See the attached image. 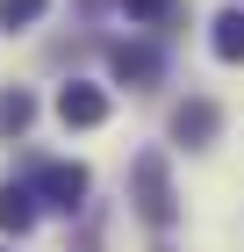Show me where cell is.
I'll use <instances>...</instances> for the list:
<instances>
[{"instance_id": "1", "label": "cell", "mask_w": 244, "mask_h": 252, "mask_svg": "<svg viewBox=\"0 0 244 252\" xmlns=\"http://www.w3.org/2000/svg\"><path fill=\"white\" fill-rule=\"evenodd\" d=\"M130 202H136V216H144L151 231H172V180H165V152H136V166H130Z\"/></svg>"}, {"instance_id": "2", "label": "cell", "mask_w": 244, "mask_h": 252, "mask_svg": "<svg viewBox=\"0 0 244 252\" xmlns=\"http://www.w3.org/2000/svg\"><path fill=\"white\" fill-rule=\"evenodd\" d=\"M29 188H36V202L43 209H86V188H94V180H86V166H65V158H51V166H36V173H29Z\"/></svg>"}, {"instance_id": "3", "label": "cell", "mask_w": 244, "mask_h": 252, "mask_svg": "<svg viewBox=\"0 0 244 252\" xmlns=\"http://www.w3.org/2000/svg\"><path fill=\"white\" fill-rule=\"evenodd\" d=\"M57 123H65V130H101V123H108V94L86 87V79L57 87Z\"/></svg>"}, {"instance_id": "4", "label": "cell", "mask_w": 244, "mask_h": 252, "mask_svg": "<svg viewBox=\"0 0 244 252\" xmlns=\"http://www.w3.org/2000/svg\"><path fill=\"white\" fill-rule=\"evenodd\" d=\"M108 72L122 87H158L165 79V58L151 51V43H108Z\"/></svg>"}, {"instance_id": "5", "label": "cell", "mask_w": 244, "mask_h": 252, "mask_svg": "<svg viewBox=\"0 0 244 252\" xmlns=\"http://www.w3.org/2000/svg\"><path fill=\"white\" fill-rule=\"evenodd\" d=\"M216 130H223V108H216V101H180V108H172V137H180V144H187V152H201V144H216Z\"/></svg>"}, {"instance_id": "6", "label": "cell", "mask_w": 244, "mask_h": 252, "mask_svg": "<svg viewBox=\"0 0 244 252\" xmlns=\"http://www.w3.org/2000/svg\"><path fill=\"white\" fill-rule=\"evenodd\" d=\"M36 188H29V180H0V231L7 238H29L36 231Z\"/></svg>"}, {"instance_id": "7", "label": "cell", "mask_w": 244, "mask_h": 252, "mask_svg": "<svg viewBox=\"0 0 244 252\" xmlns=\"http://www.w3.org/2000/svg\"><path fill=\"white\" fill-rule=\"evenodd\" d=\"M208 43H216L223 65H244V7H223V15L208 22Z\"/></svg>"}, {"instance_id": "8", "label": "cell", "mask_w": 244, "mask_h": 252, "mask_svg": "<svg viewBox=\"0 0 244 252\" xmlns=\"http://www.w3.org/2000/svg\"><path fill=\"white\" fill-rule=\"evenodd\" d=\"M29 123H36V101L22 94V87H15V94H0V137H22Z\"/></svg>"}, {"instance_id": "9", "label": "cell", "mask_w": 244, "mask_h": 252, "mask_svg": "<svg viewBox=\"0 0 244 252\" xmlns=\"http://www.w3.org/2000/svg\"><path fill=\"white\" fill-rule=\"evenodd\" d=\"M122 15H130V22H151V29H158V22H180V0H122Z\"/></svg>"}, {"instance_id": "10", "label": "cell", "mask_w": 244, "mask_h": 252, "mask_svg": "<svg viewBox=\"0 0 244 252\" xmlns=\"http://www.w3.org/2000/svg\"><path fill=\"white\" fill-rule=\"evenodd\" d=\"M43 7L51 0H0V29H29V22H43Z\"/></svg>"}]
</instances>
